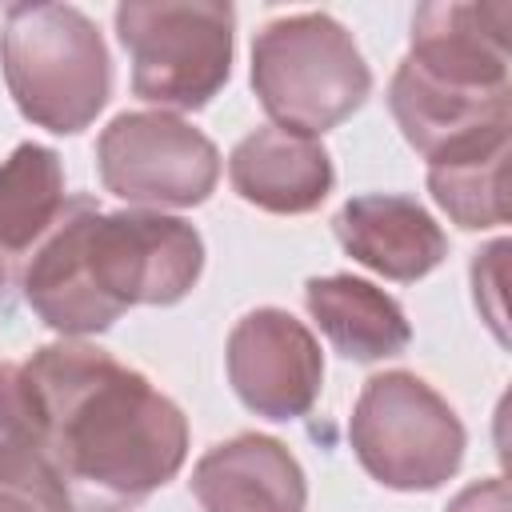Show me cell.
<instances>
[{
	"instance_id": "cell-19",
	"label": "cell",
	"mask_w": 512,
	"mask_h": 512,
	"mask_svg": "<svg viewBox=\"0 0 512 512\" xmlns=\"http://www.w3.org/2000/svg\"><path fill=\"white\" fill-rule=\"evenodd\" d=\"M444 512H512L504 476H488V480L468 484V488H464V492H460Z\"/></svg>"
},
{
	"instance_id": "cell-10",
	"label": "cell",
	"mask_w": 512,
	"mask_h": 512,
	"mask_svg": "<svg viewBox=\"0 0 512 512\" xmlns=\"http://www.w3.org/2000/svg\"><path fill=\"white\" fill-rule=\"evenodd\" d=\"M332 228L340 248L356 264L396 284H412L428 276L448 256V236L428 216V208L396 192H364L344 200Z\"/></svg>"
},
{
	"instance_id": "cell-20",
	"label": "cell",
	"mask_w": 512,
	"mask_h": 512,
	"mask_svg": "<svg viewBox=\"0 0 512 512\" xmlns=\"http://www.w3.org/2000/svg\"><path fill=\"white\" fill-rule=\"evenodd\" d=\"M0 288H4V268H0Z\"/></svg>"
},
{
	"instance_id": "cell-15",
	"label": "cell",
	"mask_w": 512,
	"mask_h": 512,
	"mask_svg": "<svg viewBox=\"0 0 512 512\" xmlns=\"http://www.w3.org/2000/svg\"><path fill=\"white\" fill-rule=\"evenodd\" d=\"M508 144H512V128L476 136L428 160V192L452 216V224L480 232V228H500L508 220V192H504Z\"/></svg>"
},
{
	"instance_id": "cell-2",
	"label": "cell",
	"mask_w": 512,
	"mask_h": 512,
	"mask_svg": "<svg viewBox=\"0 0 512 512\" xmlns=\"http://www.w3.org/2000/svg\"><path fill=\"white\" fill-rule=\"evenodd\" d=\"M204 272V240L184 216L156 208L104 212L68 196L60 220L28 252L20 288L60 336H96L136 304H176Z\"/></svg>"
},
{
	"instance_id": "cell-7",
	"label": "cell",
	"mask_w": 512,
	"mask_h": 512,
	"mask_svg": "<svg viewBox=\"0 0 512 512\" xmlns=\"http://www.w3.org/2000/svg\"><path fill=\"white\" fill-rule=\"evenodd\" d=\"M104 192L136 208L204 204L220 180L216 144L172 112H120L96 140Z\"/></svg>"
},
{
	"instance_id": "cell-17",
	"label": "cell",
	"mask_w": 512,
	"mask_h": 512,
	"mask_svg": "<svg viewBox=\"0 0 512 512\" xmlns=\"http://www.w3.org/2000/svg\"><path fill=\"white\" fill-rule=\"evenodd\" d=\"M0 512H72L44 448H0Z\"/></svg>"
},
{
	"instance_id": "cell-3",
	"label": "cell",
	"mask_w": 512,
	"mask_h": 512,
	"mask_svg": "<svg viewBox=\"0 0 512 512\" xmlns=\"http://www.w3.org/2000/svg\"><path fill=\"white\" fill-rule=\"evenodd\" d=\"M0 72L20 116L56 136L84 132L112 92L108 44L72 4H12L0 28Z\"/></svg>"
},
{
	"instance_id": "cell-13",
	"label": "cell",
	"mask_w": 512,
	"mask_h": 512,
	"mask_svg": "<svg viewBox=\"0 0 512 512\" xmlns=\"http://www.w3.org/2000/svg\"><path fill=\"white\" fill-rule=\"evenodd\" d=\"M388 108L404 132V140L424 156H440L448 148H460L476 136H492L512 128V88L508 92H472V88H452L408 60L392 72L388 84Z\"/></svg>"
},
{
	"instance_id": "cell-12",
	"label": "cell",
	"mask_w": 512,
	"mask_h": 512,
	"mask_svg": "<svg viewBox=\"0 0 512 512\" xmlns=\"http://www.w3.org/2000/svg\"><path fill=\"white\" fill-rule=\"evenodd\" d=\"M228 180L240 200L264 212L304 216L324 204L336 184V172L332 156L316 136L264 124L228 152Z\"/></svg>"
},
{
	"instance_id": "cell-8",
	"label": "cell",
	"mask_w": 512,
	"mask_h": 512,
	"mask_svg": "<svg viewBox=\"0 0 512 512\" xmlns=\"http://www.w3.org/2000/svg\"><path fill=\"white\" fill-rule=\"evenodd\" d=\"M224 364L240 404L264 420L308 416L324 384V352L316 336L284 308L240 316L228 332Z\"/></svg>"
},
{
	"instance_id": "cell-18",
	"label": "cell",
	"mask_w": 512,
	"mask_h": 512,
	"mask_svg": "<svg viewBox=\"0 0 512 512\" xmlns=\"http://www.w3.org/2000/svg\"><path fill=\"white\" fill-rule=\"evenodd\" d=\"M504 252L508 240H492L484 252H476L472 260V292H476V308L488 320V328L496 332V340L504 344Z\"/></svg>"
},
{
	"instance_id": "cell-9",
	"label": "cell",
	"mask_w": 512,
	"mask_h": 512,
	"mask_svg": "<svg viewBox=\"0 0 512 512\" xmlns=\"http://www.w3.org/2000/svg\"><path fill=\"white\" fill-rule=\"evenodd\" d=\"M508 24L512 4L504 0L420 4L404 60L452 88L508 92Z\"/></svg>"
},
{
	"instance_id": "cell-4",
	"label": "cell",
	"mask_w": 512,
	"mask_h": 512,
	"mask_svg": "<svg viewBox=\"0 0 512 512\" xmlns=\"http://www.w3.org/2000/svg\"><path fill=\"white\" fill-rule=\"evenodd\" d=\"M252 88L272 128L320 140L368 100L372 68L336 16L296 12L256 32Z\"/></svg>"
},
{
	"instance_id": "cell-14",
	"label": "cell",
	"mask_w": 512,
	"mask_h": 512,
	"mask_svg": "<svg viewBox=\"0 0 512 512\" xmlns=\"http://www.w3.org/2000/svg\"><path fill=\"white\" fill-rule=\"evenodd\" d=\"M304 304L344 360L376 364L400 356L412 340L404 308L360 276H312L304 284Z\"/></svg>"
},
{
	"instance_id": "cell-5",
	"label": "cell",
	"mask_w": 512,
	"mask_h": 512,
	"mask_svg": "<svg viewBox=\"0 0 512 512\" xmlns=\"http://www.w3.org/2000/svg\"><path fill=\"white\" fill-rule=\"evenodd\" d=\"M116 36L132 64V92L156 112H196L232 76L236 12L224 0H128Z\"/></svg>"
},
{
	"instance_id": "cell-1",
	"label": "cell",
	"mask_w": 512,
	"mask_h": 512,
	"mask_svg": "<svg viewBox=\"0 0 512 512\" xmlns=\"http://www.w3.org/2000/svg\"><path fill=\"white\" fill-rule=\"evenodd\" d=\"M44 456L72 512H128L164 488L188 456V420L144 372L84 340L24 360Z\"/></svg>"
},
{
	"instance_id": "cell-16",
	"label": "cell",
	"mask_w": 512,
	"mask_h": 512,
	"mask_svg": "<svg viewBox=\"0 0 512 512\" xmlns=\"http://www.w3.org/2000/svg\"><path fill=\"white\" fill-rule=\"evenodd\" d=\"M68 204L64 164L48 144H16L0 164V256H28Z\"/></svg>"
},
{
	"instance_id": "cell-11",
	"label": "cell",
	"mask_w": 512,
	"mask_h": 512,
	"mask_svg": "<svg viewBox=\"0 0 512 512\" xmlns=\"http://www.w3.org/2000/svg\"><path fill=\"white\" fill-rule=\"evenodd\" d=\"M192 496L204 512H304L308 480L276 436L240 432L196 460Z\"/></svg>"
},
{
	"instance_id": "cell-6",
	"label": "cell",
	"mask_w": 512,
	"mask_h": 512,
	"mask_svg": "<svg viewBox=\"0 0 512 512\" xmlns=\"http://www.w3.org/2000/svg\"><path fill=\"white\" fill-rule=\"evenodd\" d=\"M348 440L360 468L392 492H432L464 460V424L456 408L416 372L372 376L352 408Z\"/></svg>"
}]
</instances>
